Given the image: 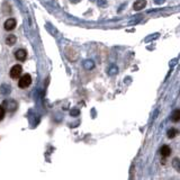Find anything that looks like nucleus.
I'll list each match as a JSON object with an SVG mask.
<instances>
[{"label": "nucleus", "mask_w": 180, "mask_h": 180, "mask_svg": "<svg viewBox=\"0 0 180 180\" xmlns=\"http://www.w3.org/2000/svg\"><path fill=\"white\" fill-rule=\"evenodd\" d=\"M2 107L5 108V110H7V112H12L17 109L18 104H17V101L14 100V99H6V100H4V102H2Z\"/></svg>", "instance_id": "nucleus-1"}, {"label": "nucleus", "mask_w": 180, "mask_h": 180, "mask_svg": "<svg viewBox=\"0 0 180 180\" xmlns=\"http://www.w3.org/2000/svg\"><path fill=\"white\" fill-rule=\"evenodd\" d=\"M32 83V77L29 74H24L22 78L19 79V82H18V86L22 88V89H25V88H28Z\"/></svg>", "instance_id": "nucleus-2"}, {"label": "nucleus", "mask_w": 180, "mask_h": 180, "mask_svg": "<svg viewBox=\"0 0 180 180\" xmlns=\"http://www.w3.org/2000/svg\"><path fill=\"white\" fill-rule=\"evenodd\" d=\"M22 72V65H19V64H16V65H14V67L10 69V77L12 79H16L18 78Z\"/></svg>", "instance_id": "nucleus-3"}, {"label": "nucleus", "mask_w": 180, "mask_h": 180, "mask_svg": "<svg viewBox=\"0 0 180 180\" xmlns=\"http://www.w3.org/2000/svg\"><path fill=\"white\" fill-rule=\"evenodd\" d=\"M4 27H5L6 30H12L14 28L16 27V19L15 18H9L7 19L4 24Z\"/></svg>", "instance_id": "nucleus-4"}, {"label": "nucleus", "mask_w": 180, "mask_h": 180, "mask_svg": "<svg viewBox=\"0 0 180 180\" xmlns=\"http://www.w3.org/2000/svg\"><path fill=\"white\" fill-rule=\"evenodd\" d=\"M160 154H161V157L162 158L167 159V158L171 154V149H170V146L165 145V144L161 146V149H160Z\"/></svg>", "instance_id": "nucleus-5"}, {"label": "nucleus", "mask_w": 180, "mask_h": 180, "mask_svg": "<svg viewBox=\"0 0 180 180\" xmlns=\"http://www.w3.org/2000/svg\"><path fill=\"white\" fill-rule=\"evenodd\" d=\"M26 56H27V52L25 50H22V49L16 51V53H15V57H16L18 61H25Z\"/></svg>", "instance_id": "nucleus-6"}, {"label": "nucleus", "mask_w": 180, "mask_h": 180, "mask_svg": "<svg viewBox=\"0 0 180 180\" xmlns=\"http://www.w3.org/2000/svg\"><path fill=\"white\" fill-rule=\"evenodd\" d=\"M146 6V0H136L133 5V8L134 10L139 11V10H142L144 7Z\"/></svg>", "instance_id": "nucleus-7"}, {"label": "nucleus", "mask_w": 180, "mask_h": 180, "mask_svg": "<svg viewBox=\"0 0 180 180\" xmlns=\"http://www.w3.org/2000/svg\"><path fill=\"white\" fill-rule=\"evenodd\" d=\"M11 92V87L10 84H7V83H2L0 86V94L1 95H9Z\"/></svg>", "instance_id": "nucleus-8"}, {"label": "nucleus", "mask_w": 180, "mask_h": 180, "mask_svg": "<svg viewBox=\"0 0 180 180\" xmlns=\"http://www.w3.org/2000/svg\"><path fill=\"white\" fill-rule=\"evenodd\" d=\"M171 120L173 123L180 122V108H177V109H174L173 112H172V114H171Z\"/></svg>", "instance_id": "nucleus-9"}, {"label": "nucleus", "mask_w": 180, "mask_h": 180, "mask_svg": "<svg viewBox=\"0 0 180 180\" xmlns=\"http://www.w3.org/2000/svg\"><path fill=\"white\" fill-rule=\"evenodd\" d=\"M82 65H83L86 70H92L95 68V62L92 61V60H84L82 62Z\"/></svg>", "instance_id": "nucleus-10"}, {"label": "nucleus", "mask_w": 180, "mask_h": 180, "mask_svg": "<svg viewBox=\"0 0 180 180\" xmlns=\"http://www.w3.org/2000/svg\"><path fill=\"white\" fill-rule=\"evenodd\" d=\"M107 73H108V75H110V77H112V75H116V74L118 73V67L116 65V64H112L110 67L108 68Z\"/></svg>", "instance_id": "nucleus-11"}, {"label": "nucleus", "mask_w": 180, "mask_h": 180, "mask_svg": "<svg viewBox=\"0 0 180 180\" xmlns=\"http://www.w3.org/2000/svg\"><path fill=\"white\" fill-rule=\"evenodd\" d=\"M17 41V37L15 35H9V36H7V38H6V43L7 45H9V46H12V45L16 43Z\"/></svg>", "instance_id": "nucleus-12"}, {"label": "nucleus", "mask_w": 180, "mask_h": 180, "mask_svg": "<svg viewBox=\"0 0 180 180\" xmlns=\"http://www.w3.org/2000/svg\"><path fill=\"white\" fill-rule=\"evenodd\" d=\"M172 167H173L174 170H176L177 172H179L180 173V159L179 158H174L173 160H172Z\"/></svg>", "instance_id": "nucleus-13"}, {"label": "nucleus", "mask_w": 180, "mask_h": 180, "mask_svg": "<svg viewBox=\"0 0 180 180\" xmlns=\"http://www.w3.org/2000/svg\"><path fill=\"white\" fill-rule=\"evenodd\" d=\"M178 133H179L178 129L170 128V129H168V132H167V136H168L169 139H173V137H176V136L178 135Z\"/></svg>", "instance_id": "nucleus-14"}, {"label": "nucleus", "mask_w": 180, "mask_h": 180, "mask_svg": "<svg viewBox=\"0 0 180 180\" xmlns=\"http://www.w3.org/2000/svg\"><path fill=\"white\" fill-rule=\"evenodd\" d=\"M79 112H80V110H79L78 108H73L72 110L70 112V115H71V116H78Z\"/></svg>", "instance_id": "nucleus-15"}, {"label": "nucleus", "mask_w": 180, "mask_h": 180, "mask_svg": "<svg viewBox=\"0 0 180 180\" xmlns=\"http://www.w3.org/2000/svg\"><path fill=\"white\" fill-rule=\"evenodd\" d=\"M5 112H6L5 108H4L2 106H0V120L5 117Z\"/></svg>", "instance_id": "nucleus-16"}, {"label": "nucleus", "mask_w": 180, "mask_h": 180, "mask_svg": "<svg viewBox=\"0 0 180 180\" xmlns=\"http://www.w3.org/2000/svg\"><path fill=\"white\" fill-rule=\"evenodd\" d=\"M165 2V0H154V4H157V5H162Z\"/></svg>", "instance_id": "nucleus-17"}, {"label": "nucleus", "mask_w": 180, "mask_h": 180, "mask_svg": "<svg viewBox=\"0 0 180 180\" xmlns=\"http://www.w3.org/2000/svg\"><path fill=\"white\" fill-rule=\"evenodd\" d=\"M70 1H71L72 4H77V2H78V1H80V0H70Z\"/></svg>", "instance_id": "nucleus-18"}, {"label": "nucleus", "mask_w": 180, "mask_h": 180, "mask_svg": "<svg viewBox=\"0 0 180 180\" xmlns=\"http://www.w3.org/2000/svg\"><path fill=\"white\" fill-rule=\"evenodd\" d=\"M91 1H94V2H98L99 0H91Z\"/></svg>", "instance_id": "nucleus-19"}]
</instances>
